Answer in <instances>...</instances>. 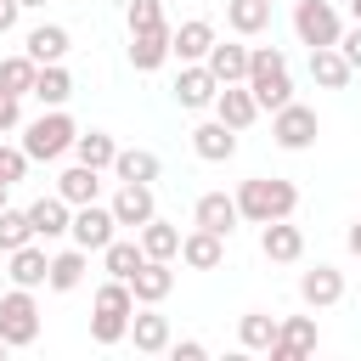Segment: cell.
<instances>
[{
  "instance_id": "6da1fadb",
  "label": "cell",
  "mask_w": 361,
  "mask_h": 361,
  "mask_svg": "<svg viewBox=\"0 0 361 361\" xmlns=\"http://www.w3.org/2000/svg\"><path fill=\"white\" fill-rule=\"evenodd\" d=\"M231 197H237V214H243L248 226L288 220V214L299 209V186H293V180H282V175H248Z\"/></svg>"
},
{
  "instance_id": "7a4b0ae2",
  "label": "cell",
  "mask_w": 361,
  "mask_h": 361,
  "mask_svg": "<svg viewBox=\"0 0 361 361\" xmlns=\"http://www.w3.org/2000/svg\"><path fill=\"white\" fill-rule=\"evenodd\" d=\"M248 90H254V102H259V113H276V107H288L293 102V79H288V56L276 51V45H254L248 51V79H243Z\"/></svg>"
},
{
  "instance_id": "3957f363",
  "label": "cell",
  "mask_w": 361,
  "mask_h": 361,
  "mask_svg": "<svg viewBox=\"0 0 361 361\" xmlns=\"http://www.w3.org/2000/svg\"><path fill=\"white\" fill-rule=\"evenodd\" d=\"M73 135H79V124H73V113L68 107H45L34 124H23V152H28V164H56L62 152H73Z\"/></svg>"
},
{
  "instance_id": "277c9868",
  "label": "cell",
  "mask_w": 361,
  "mask_h": 361,
  "mask_svg": "<svg viewBox=\"0 0 361 361\" xmlns=\"http://www.w3.org/2000/svg\"><path fill=\"white\" fill-rule=\"evenodd\" d=\"M0 338H6V350H28L39 338V299H34V288H11L0 299Z\"/></svg>"
},
{
  "instance_id": "5b68a950",
  "label": "cell",
  "mask_w": 361,
  "mask_h": 361,
  "mask_svg": "<svg viewBox=\"0 0 361 361\" xmlns=\"http://www.w3.org/2000/svg\"><path fill=\"white\" fill-rule=\"evenodd\" d=\"M316 135H322V124H316V107H305V102H288V107H276V113H271V141H276L282 152H305Z\"/></svg>"
},
{
  "instance_id": "8992f818",
  "label": "cell",
  "mask_w": 361,
  "mask_h": 361,
  "mask_svg": "<svg viewBox=\"0 0 361 361\" xmlns=\"http://www.w3.org/2000/svg\"><path fill=\"white\" fill-rule=\"evenodd\" d=\"M68 237H73V248L102 254V248L118 237V220H113V209H107V203H79V209H73V220H68Z\"/></svg>"
},
{
  "instance_id": "52a82bcc",
  "label": "cell",
  "mask_w": 361,
  "mask_h": 361,
  "mask_svg": "<svg viewBox=\"0 0 361 361\" xmlns=\"http://www.w3.org/2000/svg\"><path fill=\"white\" fill-rule=\"evenodd\" d=\"M293 34H299V45H338V34H344L338 6L333 0H299L293 6Z\"/></svg>"
},
{
  "instance_id": "ba28073f",
  "label": "cell",
  "mask_w": 361,
  "mask_h": 361,
  "mask_svg": "<svg viewBox=\"0 0 361 361\" xmlns=\"http://www.w3.org/2000/svg\"><path fill=\"white\" fill-rule=\"evenodd\" d=\"M316 350V316H276V338H271V361H299Z\"/></svg>"
},
{
  "instance_id": "9c48e42d",
  "label": "cell",
  "mask_w": 361,
  "mask_h": 361,
  "mask_svg": "<svg viewBox=\"0 0 361 361\" xmlns=\"http://www.w3.org/2000/svg\"><path fill=\"white\" fill-rule=\"evenodd\" d=\"M113 220L118 226H130V231H141L152 214H158V203H152V186L147 180H118V192H113Z\"/></svg>"
},
{
  "instance_id": "30bf717a",
  "label": "cell",
  "mask_w": 361,
  "mask_h": 361,
  "mask_svg": "<svg viewBox=\"0 0 361 361\" xmlns=\"http://www.w3.org/2000/svg\"><path fill=\"white\" fill-rule=\"evenodd\" d=\"M209 107H214V118H220V124H231L237 135H243V130L259 118V102H254V90H248L243 79H237V85H220Z\"/></svg>"
},
{
  "instance_id": "8fae6325",
  "label": "cell",
  "mask_w": 361,
  "mask_h": 361,
  "mask_svg": "<svg viewBox=\"0 0 361 361\" xmlns=\"http://www.w3.org/2000/svg\"><path fill=\"white\" fill-rule=\"evenodd\" d=\"M259 254H265V259H276V265H293V259L305 254V231L293 226V214H288V220H265V226H259Z\"/></svg>"
},
{
  "instance_id": "7c38bea8",
  "label": "cell",
  "mask_w": 361,
  "mask_h": 361,
  "mask_svg": "<svg viewBox=\"0 0 361 361\" xmlns=\"http://www.w3.org/2000/svg\"><path fill=\"white\" fill-rule=\"evenodd\" d=\"M175 259L192 265V271H220V259H226V237L192 226V231H180V254H175Z\"/></svg>"
},
{
  "instance_id": "4fadbf2b",
  "label": "cell",
  "mask_w": 361,
  "mask_h": 361,
  "mask_svg": "<svg viewBox=\"0 0 361 361\" xmlns=\"http://www.w3.org/2000/svg\"><path fill=\"white\" fill-rule=\"evenodd\" d=\"M130 293H135V305H164V299L175 293V271H169V259H141L135 276H130Z\"/></svg>"
},
{
  "instance_id": "5bb4252c",
  "label": "cell",
  "mask_w": 361,
  "mask_h": 361,
  "mask_svg": "<svg viewBox=\"0 0 361 361\" xmlns=\"http://www.w3.org/2000/svg\"><path fill=\"white\" fill-rule=\"evenodd\" d=\"M214 90H220V79H214L203 62H180V79H175V102H180L186 113L209 107V102H214Z\"/></svg>"
},
{
  "instance_id": "9a60e30c",
  "label": "cell",
  "mask_w": 361,
  "mask_h": 361,
  "mask_svg": "<svg viewBox=\"0 0 361 361\" xmlns=\"http://www.w3.org/2000/svg\"><path fill=\"white\" fill-rule=\"evenodd\" d=\"M237 197H226V192H203L197 197V209H192V226H203V231H214V237H231L237 231Z\"/></svg>"
},
{
  "instance_id": "2e32d148",
  "label": "cell",
  "mask_w": 361,
  "mask_h": 361,
  "mask_svg": "<svg viewBox=\"0 0 361 361\" xmlns=\"http://www.w3.org/2000/svg\"><path fill=\"white\" fill-rule=\"evenodd\" d=\"M6 276H11V288H45V271H51V254L39 248V237L34 243H23V248H11L6 254Z\"/></svg>"
},
{
  "instance_id": "e0dca14e",
  "label": "cell",
  "mask_w": 361,
  "mask_h": 361,
  "mask_svg": "<svg viewBox=\"0 0 361 361\" xmlns=\"http://www.w3.org/2000/svg\"><path fill=\"white\" fill-rule=\"evenodd\" d=\"M299 299H305L310 310L338 305V299H344V271H338V265H316V271H305V276H299Z\"/></svg>"
},
{
  "instance_id": "ac0fdd59",
  "label": "cell",
  "mask_w": 361,
  "mask_h": 361,
  "mask_svg": "<svg viewBox=\"0 0 361 361\" xmlns=\"http://www.w3.org/2000/svg\"><path fill=\"white\" fill-rule=\"evenodd\" d=\"M209 45H214V23H203V17L169 28V56H175V62H203Z\"/></svg>"
},
{
  "instance_id": "d6986e66",
  "label": "cell",
  "mask_w": 361,
  "mask_h": 361,
  "mask_svg": "<svg viewBox=\"0 0 361 361\" xmlns=\"http://www.w3.org/2000/svg\"><path fill=\"white\" fill-rule=\"evenodd\" d=\"M164 62H169V23L164 28H135L130 34V68L135 73H152Z\"/></svg>"
},
{
  "instance_id": "ffe728a7",
  "label": "cell",
  "mask_w": 361,
  "mask_h": 361,
  "mask_svg": "<svg viewBox=\"0 0 361 361\" xmlns=\"http://www.w3.org/2000/svg\"><path fill=\"white\" fill-rule=\"evenodd\" d=\"M192 152H197L203 164H226V158H237V130L220 124V118H209V124L192 130Z\"/></svg>"
},
{
  "instance_id": "44dd1931",
  "label": "cell",
  "mask_w": 361,
  "mask_h": 361,
  "mask_svg": "<svg viewBox=\"0 0 361 361\" xmlns=\"http://www.w3.org/2000/svg\"><path fill=\"white\" fill-rule=\"evenodd\" d=\"M68 220H73V209H68L56 192L28 203V226H34V237H39V243H56V237H68Z\"/></svg>"
},
{
  "instance_id": "7402d4cb",
  "label": "cell",
  "mask_w": 361,
  "mask_h": 361,
  "mask_svg": "<svg viewBox=\"0 0 361 361\" xmlns=\"http://www.w3.org/2000/svg\"><path fill=\"white\" fill-rule=\"evenodd\" d=\"M310 79H316L322 90H344V85L355 79V68L344 62L338 45H310Z\"/></svg>"
},
{
  "instance_id": "603a6c76",
  "label": "cell",
  "mask_w": 361,
  "mask_h": 361,
  "mask_svg": "<svg viewBox=\"0 0 361 361\" xmlns=\"http://www.w3.org/2000/svg\"><path fill=\"white\" fill-rule=\"evenodd\" d=\"M130 338L141 355H164L169 350V316H158L152 305L147 310H130Z\"/></svg>"
},
{
  "instance_id": "cb8c5ba5",
  "label": "cell",
  "mask_w": 361,
  "mask_h": 361,
  "mask_svg": "<svg viewBox=\"0 0 361 361\" xmlns=\"http://www.w3.org/2000/svg\"><path fill=\"white\" fill-rule=\"evenodd\" d=\"M203 68H209L220 85H237V79H248V45L214 39V45H209V56H203Z\"/></svg>"
},
{
  "instance_id": "d4e9b609",
  "label": "cell",
  "mask_w": 361,
  "mask_h": 361,
  "mask_svg": "<svg viewBox=\"0 0 361 361\" xmlns=\"http://www.w3.org/2000/svg\"><path fill=\"white\" fill-rule=\"evenodd\" d=\"M96 192H102V169H90V164H73V169H62V175H56V197H62L68 209L96 203Z\"/></svg>"
},
{
  "instance_id": "484cf974",
  "label": "cell",
  "mask_w": 361,
  "mask_h": 361,
  "mask_svg": "<svg viewBox=\"0 0 361 361\" xmlns=\"http://www.w3.org/2000/svg\"><path fill=\"white\" fill-rule=\"evenodd\" d=\"M39 107H68V96H73V73L62 68V62H45L39 73H34V90H28Z\"/></svg>"
},
{
  "instance_id": "4316f807",
  "label": "cell",
  "mask_w": 361,
  "mask_h": 361,
  "mask_svg": "<svg viewBox=\"0 0 361 361\" xmlns=\"http://www.w3.org/2000/svg\"><path fill=\"white\" fill-rule=\"evenodd\" d=\"M85 265H90V254H85V248H62V254H51L45 288H51V293H73V288L85 282Z\"/></svg>"
},
{
  "instance_id": "83f0119b",
  "label": "cell",
  "mask_w": 361,
  "mask_h": 361,
  "mask_svg": "<svg viewBox=\"0 0 361 361\" xmlns=\"http://www.w3.org/2000/svg\"><path fill=\"white\" fill-rule=\"evenodd\" d=\"M23 51H28L39 68H45V62H62V56H68V28H62V23H39V28H28Z\"/></svg>"
},
{
  "instance_id": "f1b7e54d",
  "label": "cell",
  "mask_w": 361,
  "mask_h": 361,
  "mask_svg": "<svg viewBox=\"0 0 361 361\" xmlns=\"http://www.w3.org/2000/svg\"><path fill=\"white\" fill-rule=\"evenodd\" d=\"M135 243H141V254H147V259H175V254H180V226H169V220H158V214H152V220L135 231Z\"/></svg>"
},
{
  "instance_id": "f546056e",
  "label": "cell",
  "mask_w": 361,
  "mask_h": 361,
  "mask_svg": "<svg viewBox=\"0 0 361 361\" xmlns=\"http://www.w3.org/2000/svg\"><path fill=\"white\" fill-rule=\"evenodd\" d=\"M226 23H231V34L254 39L271 28V0H226Z\"/></svg>"
},
{
  "instance_id": "4dcf8cb0",
  "label": "cell",
  "mask_w": 361,
  "mask_h": 361,
  "mask_svg": "<svg viewBox=\"0 0 361 361\" xmlns=\"http://www.w3.org/2000/svg\"><path fill=\"white\" fill-rule=\"evenodd\" d=\"M73 158H79V164H90V169H113L118 141H113L107 130H79V135H73Z\"/></svg>"
},
{
  "instance_id": "1f68e13d",
  "label": "cell",
  "mask_w": 361,
  "mask_h": 361,
  "mask_svg": "<svg viewBox=\"0 0 361 361\" xmlns=\"http://www.w3.org/2000/svg\"><path fill=\"white\" fill-rule=\"evenodd\" d=\"M158 169H164V164H158V152H147V147H118V158H113V175H118V180H147V186H152Z\"/></svg>"
},
{
  "instance_id": "d6a6232c",
  "label": "cell",
  "mask_w": 361,
  "mask_h": 361,
  "mask_svg": "<svg viewBox=\"0 0 361 361\" xmlns=\"http://www.w3.org/2000/svg\"><path fill=\"white\" fill-rule=\"evenodd\" d=\"M141 259H147V254H141V243H135V237H113V243L102 248V265H107V276H118V282H130Z\"/></svg>"
},
{
  "instance_id": "836d02e7",
  "label": "cell",
  "mask_w": 361,
  "mask_h": 361,
  "mask_svg": "<svg viewBox=\"0 0 361 361\" xmlns=\"http://www.w3.org/2000/svg\"><path fill=\"white\" fill-rule=\"evenodd\" d=\"M271 338H276V316L271 310H248L237 322V344L243 350H271Z\"/></svg>"
},
{
  "instance_id": "e575fe53",
  "label": "cell",
  "mask_w": 361,
  "mask_h": 361,
  "mask_svg": "<svg viewBox=\"0 0 361 361\" xmlns=\"http://www.w3.org/2000/svg\"><path fill=\"white\" fill-rule=\"evenodd\" d=\"M34 73H39V62L23 51V56H0V90H11V96H28L34 90Z\"/></svg>"
},
{
  "instance_id": "d590c367",
  "label": "cell",
  "mask_w": 361,
  "mask_h": 361,
  "mask_svg": "<svg viewBox=\"0 0 361 361\" xmlns=\"http://www.w3.org/2000/svg\"><path fill=\"white\" fill-rule=\"evenodd\" d=\"M23 243H34V226H28V209H0V254H11V248H23Z\"/></svg>"
},
{
  "instance_id": "8d00e7d4",
  "label": "cell",
  "mask_w": 361,
  "mask_h": 361,
  "mask_svg": "<svg viewBox=\"0 0 361 361\" xmlns=\"http://www.w3.org/2000/svg\"><path fill=\"white\" fill-rule=\"evenodd\" d=\"M90 338L107 350V344H124L130 338V316H107V310H90Z\"/></svg>"
},
{
  "instance_id": "74e56055",
  "label": "cell",
  "mask_w": 361,
  "mask_h": 361,
  "mask_svg": "<svg viewBox=\"0 0 361 361\" xmlns=\"http://www.w3.org/2000/svg\"><path fill=\"white\" fill-rule=\"evenodd\" d=\"M124 23H130V34L135 28H164V0H130Z\"/></svg>"
},
{
  "instance_id": "f35d334b",
  "label": "cell",
  "mask_w": 361,
  "mask_h": 361,
  "mask_svg": "<svg viewBox=\"0 0 361 361\" xmlns=\"http://www.w3.org/2000/svg\"><path fill=\"white\" fill-rule=\"evenodd\" d=\"M23 175H28V152H23V147H6V141H0V180H6V186H17Z\"/></svg>"
},
{
  "instance_id": "ab89813d",
  "label": "cell",
  "mask_w": 361,
  "mask_h": 361,
  "mask_svg": "<svg viewBox=\"0 0 361 361\" xmlns=\"http://www.w3.org/2000/svg\"><path fill=\"white\" fill-rule=\"evenodd\" d=\"M23 124V96H11V90H0V135H11Z\"/></svg>"
},
{
  "instance_id": "60d3db41",
  "label": "cell",
  "mask_w": 361,
  "mask_h": 361,
  "mask_svg": "<svg viewBox=\"0 0 361 361\" xmlns=\"http://www.w3.org/2000/svg\"><path fill=\"white\" fill-rule=\"evenodd\" d=\"M338 51H344V62H350V68H355V73H361V23H355V28H344V34H338Z\"/></svg>"
},
{
  "instance_id": "b9f144b4",
  "label": "cell",
  "mask_w": 361,
  "mask_h": 361,
  "mask_svg": "<svg viewBox=\"0 0 361 361\" xmlns=\"http://www.w3.org/2000/svg\"><path fill=\"white\" fill-rule=\"evenodd\" d=\"M169 350H175V361H203V355H209V344H203V338H180V344L169 338Z\"/></svg>"
},
{
  "instance_id": "7bdbcfd3",
  "label": "cell",
  "mask_w": 361,
  "mask_h": 361,
  "mask_svg": "<svg viewBox=\"0 0 361 361\" xmlns=\"http://www.w3.org/2000/svg\"><path fill=\"white\" fill-rule=\"evenodd\" d=\"M17 17H23V0H0V34H11Z\"/></svg>"
},
{
  "instance_id": "ee69618b",
  "label": "cell",
  "mask_w": 361,
  "mask_h": 361,
  "mask_svg": "<svg viewBox=\"0 0 361 361\" xmlns=\"http://www.w3.org/2000/svg\"><path fill=\"white\" fill-rule=\"evenodd\" d=\"M344 243H350V254H355V259H361V220H355V226H350V231H344Z\"/></svg>"
},
{
  "instance_id": "f6af8a7d",
  "label": "cell",
  "mask_w": 361,
  "mask_h": 361,
  "mask_svg": "<svg viewBox=\"0 0 361 361\" xmlns=\"http://www.w3.org/2000/svg\"><path fill=\"white\" fill-rule=\"evenodd\" d=\"M350 17H355V23H361V0H350Z\"/></svg>"
},
{
  "instance_id": "bcb514c9",
  "label": "cell",
  "mask_w": 361,
  "mask_h": 361,
  "mask_svg": "<svg viewBox=\"0 0 361 361\" xmlns=\"http://www.w3.org/2000/svg\"><path fill=\"white\" fill-rule=\"evenodd\" d=\"M6 192H11V186H6V180H0V209H6Z\"/></svg>"
},
{
  "instance_id": "7dc6e473",
  "label": "cell",
  "mask_w": 361,
  "mask_h": 361,
  "mask_svg": "<svg viewBox=\"0 0 361 361\" xmlns=\"http://www.w3.org/2000/svg\"><path fill=\"white\" fill-rule=\"evenodd\" d=\"M34 6H45V0H23V11H34Z\"/></svg>"
},
{
  "instance_id": "c3c4849f",
  "label": "cell",
  "mask_w": 361,
  "mask_h": 361,
  "mask_svg": "<svg viewBox=\"0 0 361 361\" xmlns=\"http://www.w3.org/2000/svg\"><path fill=\"white\" fill-rule=\"evenodd\" d=\"M0 361H6V338H0Z\"/></svg>"
},
{
  "instance_id": "681fc988",
  "label": "cell",
  "mask_w": 361,
  "mask_h": 361,
  "mask_svg": "<svg viewBox=\"0 0 361 361\" xmlns=\"http://www.w3.org/2000/svg\"><path fill=\"white\" fill-rule=\"evenodd\" d=\"M271 6H276V0H271Z\"/></svg>"
}]
</instances>
